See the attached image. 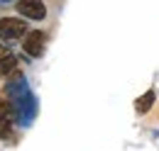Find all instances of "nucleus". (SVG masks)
<instances>
[{
	"label": "nucleus",
	"instance_id": "1",
	"mask_svg": "<svg viewBox=\"0 0 159 151\" xmlns=\"http://www.w3.org/2000/svg\"><path fill=\"white\" fill-rule=\"evenodd\" d=\"M7 97H10L15 119H17L20 124H30V119L34 117L37 107H34V97L30 93V88H27L22 73H17V71L12 76V80H7Z\"/></svg>",
	"mask_w": 159,
	"mask_h": 151
},
{
	"label": "nucleus",
	"instance_id": "2",
	"mask_svg": "<svg viewBox=\"0 0 159 151\" xmlns=\"http://www.w3.org/2000/svg\"><path fill=\"white\" fill-rule=\"evenodd\" d=\"M27 34V22L20 17H0V39L12 41Z\"/></svg>",
	"mask_w": 159,
	"mask_h": 151
},
{
	"label": "nucleus",
	"instance_id": "3",
	"mask_svg": "<svg viewBox=\"0 0 159 151\" xmlns=\"http://www.w3.org/2000/svg\"><path fill=\"white\" fill-rule=\"evenodd\" d=\"M44 46H47V34L42 29H32L22 37V51L32 58H39L44 54Z\"/></svg>",
	"mask_w": 159,
	"mask_h": 151
},
{
	"label": "nucleus",
	"instance_id": "4",
	"mask_svg": "<svg viewBox=\"0 0 159 151\" xmlns=\"http://www.w3.org/2000/svg\"><path fill=\"white\" fill-rule=\"evenodd\" d=\"M17 12L27 19H44L47 17V5L44 0H17L15 2Z\"/></svg>",
	"mask_w": 159,
	"mask_h": 151
},
{
	"label": "nucleus",
	"instance_id": "5",
	"mask_svg": "<svg viewBox=\"0 0 159 151\" xmlns=\"http://www.w3.org/2000/svg\"><path fill=\"white\" fill-rule=\"evenodd\" d=\"M12 105H10V100H5V97H0V139H10L12 136Z\"/></svg>",
	"mask_w": 159,
	"mask_h": 151
},
{
	"label": "nucleus",
	"instance_id": "6",
	"mask_svg": "<svg viewBox=\"0 0 159 151\" xmlns=\"http://www.w3.org/2000/svg\"><path fill=\"white\" fill-rule=\"evenodd\" d=\"M15 71H17V58L12 56V51H10L7 46L0 44V78L15 73Z\"/></svg>",
	"mask_w": 159,
	"mask_h": 151
},
{
	"label": "nucleus",
	"instance_id": "7",
	"mask_svg": "<svg viewBox=\"0 0 159 151\" xmlns=\"http://www.w3.org/2000/svg\"><path fill=\"white\" fill-rule=\"evenodd\" d=\"M154 100H157L154 90H147L144 95H139V97H137V102H135V110H137L139 114L149 112V110H152V105H154Z\"/></svg>",
	"mask_w": 159,
	"mask_h": 151
},
{
	"label": "nucleus",
	"instance_id": "8",
	"mask_svg": "<svg viewBox=\"0 0 159 151\" xmlns=\"http://www.w3.org/2000/svg\"><path fill=\"white\" fill-rule=\"evenodd\" d=\"M7 2H17V0H0V5H7Z\"/></svg>",
	"mask_w": 159,
	"mask_h": 151
}]
</instances>
